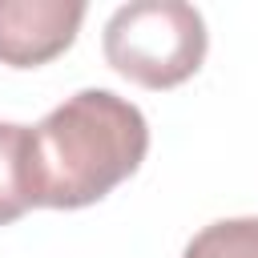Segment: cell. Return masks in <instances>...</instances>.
<instances>
[{
  "instance_id": "6da1fadb",
  "label": "cell",
  "mask_w": 258,
  "mask_h": 258,
  "mask_svg": "<svg viewBox=\"0 0 258 258\" xmlns=\"http://www.w3.org/2000/svg\"><path fill=\"white\" fill-rule=\"evenodd\" d=\"M149 125L137 105L109 89H81L28 129L32 206L81 210L137 173Z\"/></svg>"
},
{
  "instance_id": "7a4b0ae2",
  "label": "cell",
  "mask_w": 258,
  "mask_h": 258,
  "mask_svg": "<svg viewBox=\"0 0 258 258\" xmlns=\"http://www.w3.org/2000/svg\"><path fill=\"white\" fill-rule=\"evenodd\" d=\"M206 20L181 0H133L105 24V60L133 85L173 89L206 60Z\"/></svg>"
},
{
  "instance_id": "3957f363",
  "label": "cell",
  "mask_w": 258,
  "mask_h": 258,
  "mask_svg": "<svg viewBox=\"0 0 258 258\" xmlns=\"http://www.w3.org/2000/svg\"><path fill=\"white\" fill-rule=\"evenodd\" d=\"M85 20L81 0H0V60L36 69L60 56Z\"/></svg>"
},
{
  "instance_id": "277c9868",
  "label": "cell",
  "mask_w": 258,
  "mask_h": 258,
  "mask_svg": "<svg viewBox=\"0 0 258 258\" xmlns=\"http://www.w3.org/2000/svg\"><path fill=\"white\" fill-rule=\"evenodd\" d=\"M32 210V177H28V125L0 121V226L16 222Z\"/></svg>"
},
{
  "instance_id": "5b68a950",
  "label": "cell",
  "mask_w": 258,
  "mask_h": 258,
  "mask_svg": "<svg viewBox=\"0 0 258 258\" xmlns=\"http://www.w3.org/2000/svg\"><path fill=\"white\" fill-rule=\"evenodd\" d=\"M181 258H258V218H226L189 238Z\"/></svg>"
}]
</instances>
